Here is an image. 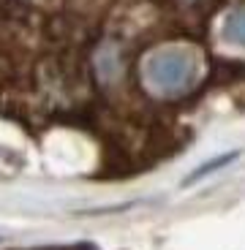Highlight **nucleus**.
I'll return each instance as SVG.
<instances>
[{"label": "nucleus", "mask_w": 245, "mask_h": 250, "mask_svg": "<svg viewBox=\"0 0 245 250\" xmlns=\"http://www.w3.org/2000/svg\"><path fill=\"white\" fill-rule=\"evenodd\" d=\"M145 76L153 87H158L161 93H177L185 90L196 76V60L185 49H158L156 55L147 57Z\"/></svg>", "instance_id": "nucleus-1"}, {"label": "nucleus", "mask_w": 245, "mask_h": 250, "mask_svg": "<svg viewBox=\"0 0 245 250\" xmlns=\"http://www.w3.org/2000/svg\"><path fill=\"white\" fill-rule=\"evenodd\" d=\"M223 38L229 44H240L245 46V8H237L226 17L223 22Z\"/></svg>", "instance_id": "nucleus-2"}, {"label": "nucleus", "mask_w": 245, "mask_h": 250, "mask_svg": "<svg viewBox=\"0 0 245 250\" xmlns=\"http://www.w3.org/2000/svg\"><path fill=\"white\" fill-rule=\"evenodd\" d=\"M234 158H237V152H226V155H221V158H213V161H207L204 166H199V169H196L194 174L188 177V182L201 180L204 174H210V171H215V169H221V166H226V163H232Z\"/></svg>", "instance_id": "nucleus-3"}, {"label": "nucleus", "mask_w": 245, "mask_h": 250, "mask_svg": "<svg viewBox=\"0 0 245 250\" xmlns=\"http://www.w3.org/2000/svg\"><path fill=\"white\" fill-rule=\"evenodd\" d=\"M27 250H98L90 242H76V245H46V248H27Z\"/></svg>", "instance_id": "nucleus-4"}]
</instances>
